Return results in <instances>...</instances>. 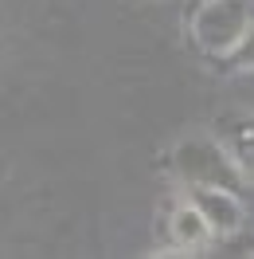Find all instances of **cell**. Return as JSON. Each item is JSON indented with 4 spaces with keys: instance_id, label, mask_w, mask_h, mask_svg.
<instances>
[{
    "instance_id": "cell-4",
    "label": "cell",
    "mask_w": 254,
    "mask_h": 259,
    "mask_svg": "<svg viewBox=\"0 0 254 259\" xmlns=\"http://www.w3.org/2000/svg\"><path fill=\"white\" fill-rule=\"evenodd\" d=\"M211 138L227 149L238 177L254 181V114H227L211 126Z\"/></svg>"
},
{
    "instance_id": "cell-6",
    "label": "cell",
    "mask_w": 254,
    "mask_h": 259,
    "mask_svg": "<svg viewBox=\"0 0 254 259\" xmlns=\"http://www.w3.org/2000/svg\"><path fill=\"white\" fill-rule=\"evenodd\" d=\"M227 59H231V67H235V71H254V28H250V35H246V39H242V44L227 55Z\"/></svg>"
},
{
    "instance_id": "cell-2",
    "label": "cell",
    "mask_w": 254,
    "mask_h": 259,
    "mask_svg": "<svg viewBox=\"0 0 254 259\" xmlns=\"http://www.w3.org/2000/svg\"><path fill=\"white\" fill-rule=\"evenodd\" d=\"M219 173H238L215 138H188L176 146V177L188 185H227Z\"/></svg>"
},
{
    "instance_id": "cell-1",
    "label": "cell",
    "mask_w": 254,
    "mask_h": 259,
    "mask_svg": "<svg viewBox=\"0 0 254 259\" xmlns=\"http://www.w3.org/2000/svg\"><path fill=\"white\" fill-rule=\"evenodd\" d=\"M250 0H204L192 16V39L204 55H231L250 35Z\"/></svg>"
},
{
    "instance_id": "cell-5",
    "label": "cell",
    "mask_w": 254,
    "mask_h": 259,
    "mask_svg": "<svg viewBox=\"0 0 254 259\" xmlns=\"http://www.w3.org/2000/svg\"><path fill=\"white\" fill-rule=\"evenodd\" d=\"M211 236H215V228L207 224V216L196 208L192 200L172 212V243L180 251H196V247H204Z\"/></svg>"
},
{
    "instance_id": "cell-3",
    "label": "cell",
    "mask_w": 254,
    "mask_h": 259,
    "mask_svg": "<svg viewBox=\"0 0 254 259\" xmlns=\"http://www.w3.org/2000/svg\"><path fill=\"white\" fill-rule=\"evenodd\" d=\"M188 200L207 216V224L215 228V236H235L246 212L238 204V196L227 185H188Z\"/></svg>"
}]
</instances>
